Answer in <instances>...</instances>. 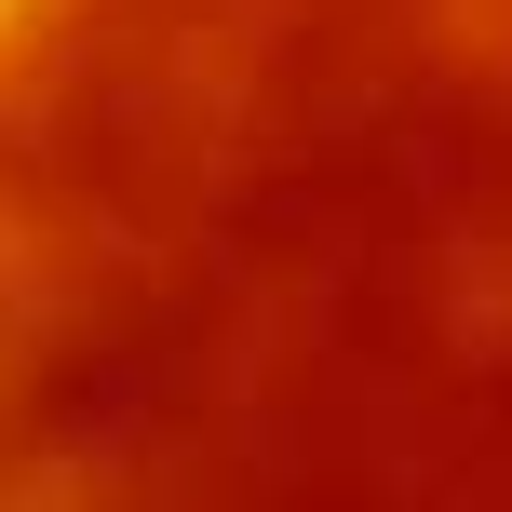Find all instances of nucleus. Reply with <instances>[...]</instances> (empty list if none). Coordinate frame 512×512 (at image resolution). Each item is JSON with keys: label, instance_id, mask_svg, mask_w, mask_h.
<instances>
[{"label": "nucleus", "instance_id": "obj_1", "mask_svg": "<svg viewBox=\"0 0 512 512\" xmlns=\"http://www.w3.org/2000/svg\"><path fill=\"white\" fill-rule=\"evenodd\" d=\"M0 512H512V0H0Z\"/></svg>", "mask_w": 512, "mask_h": 512}]
</instances>
